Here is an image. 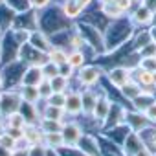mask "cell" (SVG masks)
Listing matches in <instances>:
<instances>
[{
  "label": "cell",
  "instance_id": "obj_51",
  "mask_svg": "<svg viewBox=\"0 0 156 156\" xmlns=\"http://www.w3.org/2000/svg\"><path fill=\"white\" fill-rule=\"evenodd\" d=\"M4 35H6V33L2 31V28H0V37H4Z\"/></svg>",
  "mask_w": 156,
  "mask_h": 156
},
{
  "label": "cell",
  "instance_id": "obj_47",
  "mask_svg": "<svg viewBox=\"0 0 156 156\" xmlns=\"http://www.w3.org/2000/svg\"><path fill=\"white\" fill-rule=\"evenodd\" d=\"M4 87H6V77H4V72H2V68H0V92L4 90Z\"/></svg>",
  "mask_w": 156,
  "mask_h": 156
},
{
  "label": "cell",
  "instance_id": "obj_26",
  "mask_svg": "<svg viewBox=\"0 0 156 156\" xmlns=\"http://www.w3.org/2000/svg\"><path fill=\"white\" fill-rule=\"evenodd\" d=\"M4 119V125L6 127H15V129H24L30 121L26 119V116L19 110V112H13V114H9V116H6V118H2Z\"/></svg>",
  "mask_w": 156,
  "mask_h": 156
},
{
  "label": "cell",
  "instance_id": "obj_36",
  "mask_svg": "<svg viewBox=\"0 0 156 156\" xmlns=\"http://www.w3.org/2000/svg\"><path fill=\"white\" fill-rule=\"evenodd\" d=\"M112 2H114L123 13H127V15L136 8V0H112Z\"/></svg>",
  "mask_w": 156,
  "mask_h": 156
},
{
  "label": "cell",
  "instance_id": "obj_4",
  "mask_svg": "<svg viewBox=\"0 0 156 156\" xmlns=\"http://www.w3.org/2000/svg\"><path fill=\"white\" fill-rule=\"evenodd\" d=\"M19 59L26 66H44L48 62V53L33 48L31 44H22L19 50Z\"/></svg>",
  "mask_w": 156,
  "mask_h": 156
},
{
  "label": "cell",
  "instance_id": "obj_7",
  "mask_svg": "<svg viewBox=\"0 0 156 156\" xmlns=\"http://www.w3.org/2000/svg\"><path fill=\"white\" fill-rule=\"evenodd\" d=\"M62 138H64V145H77L79 140L83 138L85 134V129L79 121L75 119H70V121H64V127H62Z\"/></svg>",
  "mask_w": 156,
  "mask_h": 156
},
{
  "label": "cell",
  "instance_id": "obj_8",
  "mask_svg": "<svg viewBox=\"0 0 156 156\" xmlns=\"http://www.w3.org/2000/svg\"><path fill=\"white\" fill-rule=\"evenodd\" d=\"M77 147H79L87 156H101L99 136H96V134H92V132H85L83 138L79 140V143H77Z\"/></svg>",
  "mask_w": 156,
  "mask_h": 156
},
{
  "label": "cell",
  "instance_id": "obj_21",
  "mask_svg": "<svg viewBox=\"0 0 156 156\" xmlns=\"http://www.w3.org/2000/svg\"><path fill=\"white\" fill-rule=\"evenodd\" d=\"M119 94H121V98L123 99H127V101H134V99H138L141 94H143V88H141V85H138L134 79H130L123 88H119Z\"/></svg>",
  "mask_w": 156,
  "mask_h": 156
},
{
  "label": "cell",
  "instance_id": "obj_30",
  "mask_svg": "<svg viewBox=\"0 0 156 156\" xmlns=\"http://www.w3.org/2000/svg\"><path fill=\"white\" fill-rule=\"evenodd\" d=\"M149 42H152V41H151V35H149V28L143 30L141 33H140V31L134 33V51H138L140 48H143V46L149 44Z\"/></svg>",
  "mask_w": 156,
  "mask_h": 156
},
{
  "label": "cell",
  "instance_id": "obj_41",
  "mask_svg": "<svg viewBox=\"0 0 156 156\" xmlns=\"http://www.w3.org/2000/svg\"><path fill=\"white\" fill-rule=\"evenodd\" d=\"M59 73H61V75H64V77H68L70 81L75 77V70H73L68 62H64V64H61V66H59Z\"/></svg>",
  "mask_w": 156,
  "mask_h": 156
},
{
  "label": "cell",
  "instance_id": "obj_44",
  "mask_svg": "<svg viewBox=\"0 0 156 156\" xmlns=\"http://www.w3.org/2000/svg\"><path fill=\"white\" fill-rule=\"evenodd\" d=\"M30 149V147H28ZM28 149H15L13 152H11V156H30L28 154Z\"/></svg>",
  "mask_w": 156,
  "mask_h": 156
},
{
  "label": "cell",
  "instance_id": "obj_35",
  "mask_svg": "<svg viewBox=\"0 0 156 156\" xmlns=\"http://www.w3.org/2000/svg\"><path fill=\"white\" fill-rule=\"evenodd\" d=\"M41 68H42V73H44V79H51V77L59 75V66L53 64V62H50V61L44 66H41Z\"/></svg>",
  "mask_w": 156,
  "mask_h": 156
},
{
  "label": "cell",
  "instance_id": "obj_29",
  "mask_svg": "<svg viewBox=\"0 0 156 156\" xmlns=\"http://www.w3.org/2000/svg\"><path fill=\"white\" fill-rule=\"evenodd\" d=\"M39 127L44 130V134H48V132H61V130H62V127H64V121L41 118V121H39Z\"/></svg>",
  "mask_w": 156,
  "mask_h": 156
},
{
  "label": "cell",
  "instance_id": "obj_9",
  "mask_svg": "<svg viewBox=\"0 0 156 156\" xmlns=\"http://www.w3.org/2000/svg\"><path fill=\"white\" fill-rule=\"evenodd\" d=\"M129 17H130V20H132V24H134V26L147 28V26H151V24H152L154 11H152V9H149L145 4H140V6H136V8L129 13Z\"/></svg>",
  "mask_w": 156,
  "mask_h": 156
},
{
  "label": "cell",
  "instance_id": "obj_18",
  "mask_svg": "<svg viewBox=\"0 0 156 156\" xmlns=\"http://www.w3.org/2000/svg\"><path fill=\"white\" fill-rule=\"evenodd\" d=\"M44 81V73L41 66H26L24 75H22V85H35L39 87Z\"/></svg>",
  "mask_w": 156,
  "mask_h": 156
},
{
  "label": "cell",
  "instance_id": "obj_16",
  "mask_svg": "<svg viewBox=\"0 0 156 156\" xmlns=\"http://www.w3.org/2000/svg\"><path fill=\"white\" fill-rule=\"evenodd\" d=\"M24 140L28 141V145L44 143V130L39 127V123H28L24 127Z\"/></svg>",
  "mask_w": 156,
  "mask_h": 156
},
{
  "label": "cell",
  "instance_id": "obj_10",
  "mask_svg": "<svg viewBox=\"0 0 156 156\" xmlns=\"http://www.w3.org/2000/svg\"><path fill=\"white\" fill-rule=\"evenodd\" d=\"M112 103H114V101H112L105 92H101L99 98H98V103H96V107H94L92 118L98 119L99 123H105V119H107V116H108V112H110V108H112Z\"/></svg>",
  "mask_w": 156,
  "mask_h": 156
},
{
  "label": "cell",
  "instance_id": "obj_24",
  "mask_svg": "<svg viewBox=\"0 0 156 156\" xmlns=\"http://www.w3.org/2000/svg\"><path fill=\"white\" fill-rule=\"evenodd\" d=\"M87 61H88V57H87V53H85V48L83 50H70L68 51V64L77 72L79 68H83L85 64H87Z\"/></svg>",
  "mask_w": 156,
  "mask_h": 156
},
{
  "label": "cell",
  "instance_id": "obj_25",
  "mask_svg": "<svg viewBox=\"0 0 156 156\" xmlns=\"http://www.w3.org/2000/svg\"><path fill=\"white\" fill-rule=\"evenodd\" d=\"M48 61L53 62V64H57V66H61V64L68 62V51H66L62 46L53 44V46L50 48V51H48Z\"/></svg>",
  "mask_w": 156,
  "mask_h": 156
},
{
  "label": "cell",
  "instance_id": "obj_32",
  "mask_svg": "<svg viewBox=\"0 0 156 156\" xmlns=\"http://www.w3.org/2000/svg\"><path fill=\"white\" fill-rule=\"evenodd\" d=\"M48 105H53V107H61L64 108V103H66V94L64 92H53L48 99H46Z\"/></svg>",
  "mask_w": 156,
  "mask_h": 156
},
{
  "label": "cell",
  "instance_id": "obj_11",
  "mask_svg": "<svg viewBox=\"0 0 156 156\" xmlns=\"http://www.w3.org/2000/svg\"><path fill=\"white\" fill-rule=\"evenodd\" d=\"M59 8L68 20H77L85 11V6H83L81 0H62L59 4Z\"/></svg>",
  "mask_w": 156,
  "mask_h": 156
},
{
  "label": "cell",
  "instance_id": "obj_38",
  "mask_svg": "<svg viewBox=\"0 0 156 156\" xmlns=\"http://www.w3.org/2000/svg\"><path fill=\"white\" fill-rule=\"evenodd\" d=\"M53 4V0H30V6L33 11H44Z\"/></svg>",
  "mask_w": 156,
  "mask_h": 156
},
{
  "label": "cell",
  "instance_id": "obj_40",
  "mask_svg": "<svg viewBox=\"0 0 156 156\" xmlns=\"http://www.w3.org/2000/svg\"><path fill=\"white\" fill-rule=\"evenodd\" d=\"M138 66L145 68V70H151V72H156V57H145V59H140Z\"/></svg>",
  "mask_w": 156,
  "mask_h": 156
},
{
  "label": "cell",
  "instance_id": "obj_15",
  "mask_svg": "<svg viewBox=\"0 0 156 156\" xmlns=\"http://www.w3.org/2000/svg\"><path fill=\"white\" fill-rule=\"evenodd\" d=\"M132 79L141 85V88H154V73L151 70H145L141 66L132 68Z\"/></svg>",
  "mask_w": 156,
  "mask_h": 156
},
{
  "label": "cell",
  "instance_id": "obj_34",
  "mask_svg": "<svg viewBox=\"0 0 156 156\" xmlns=\"http://www.w3.org/2000/svg\"><path fill=\"white\" fill-rule=\"evenodd\" d=\"M136 53L140 55V59H145V57H156V42H149V44H145V46L140 48Z\"/></svg>",
  "mask_w": 156,
  "mask_h": 156
},
{
  "label": "cell",
  "instance_id": "obj_12",
  "mask_svg": "<svg viewBox=\"0 0 156 156\" xmlns=\"http://www.w3.org/2000/svg\"><path fill=\"white\" fill-rule=\"evenodd\" d=\"M28 44H31L33 48H37V50H41V51H44V53H48L50 48L53 46V41H51V37H50L48 33H44L42 30H33L31 35H30V42H28Z\"/></svg>",
  "mask_w": 156,
  "mask_h": 156
},
{
  "label": "cell",
  "instance_id": "obj_3",
  "mask_svg": "<svg viewBox=\"0 0 156 156\" xmlns=\"http://www.w3.org/2000/svg\"><path fill=\"white\" fill-rule=\"evenodd\" d=\"M22 108V98L19 94V90L9 88V90H2L0 92V116L6 118L13 112H19Z\"/></svg>",
  "mask_w": 156,
  "mask_h": 156
},
{
  "label": "cell",
  "instance_id": "obj_1",
  "mask_svg": "<svg viewBox=\"0 0 156 156\" xmlns=\"http://www.w3.org/2000/svg\"><path fill=\"white\" fill-rule=\"evenodd\" d=\"M103 33H105L107 53H110V51H116L118 48H121L129 39H132L136 30H134V24H132L130 17H123V19L108 22V26L105 28Z\"/></svg>",
  "mask_w": 156,
  "mask_h": 156
},
{
  "label": "cell",
  "instance_id": "obj_54",
  "mask_svg": "<svg viewBox=\"0 0 156 156\" xmlns=\"http://www.w3.org/2000/svg\"><path fill=\"white\" fill-rule=\"evenodd\" d=\"M152 156H156V151H154V152H152Z\"/></svg>",
  "mask_w": 156,
  "mask_h": 156
},
{
  "label": "cell",
  "instance_id": "obj_23",
  "mask_svg": "<svg viewBox=\"0 0 156 156\" xmlns=\"http://www.w3.org/2000/svg\"><path fill=\"white\" fill-rule=\"evenodd\" d=\"M138 134L141 136L143 145L154 152V151H156V125H154V123H151V125H147L145 129L138 130Z\"/></svg>",
  "mask_w": 156,
  "mask_h": 156
},
{
  "label": "cell",
  "instance_id": "obj_52",
  "mask_svg": "<svg viewBox=\"0 0 156 156\" xmlns=\"http://www.w3.org/2000/svg\"><path fill=\"white\" fill-rule=\"evenodd\" d=\"M154 73V87H156V72H152Z\"/></svg>",
  "mask_w": 156,
  "mask_h": 156
},
{
  "label": "cell",
  "instance_id": "obj_50",
  "mask_svg": "<svg viewBox=\"0 0 156 156\" xmlns=\"http://www.w3.org/2000/svg\"><path fill=\"white\" fill-rule=\"evenodd\" d=\"M98 2H99V4H103V2H112V0H98Z\"/></svg>",
  "mask_w": 156,
  "mask_h": 156
},
{
  "label": "cell",
  "instance_id": "obj_13",
  "mask_svg": "<svg viewBox=\"0 0 156 156\" xmlns=\"http://www.w3.org/2000/svg\"><path fill=\"white\" fill-rule=\"evenodd\" d=\"M125 123H127L134 132H138V130L145 129L147 125H151V121L147 119V116H145L143 112L136 110V108H132V110H127V112H125Z\"/></svg>",
  "mask_w": 156,
  "mask_h": 156
},
{
  "label": "cell",
  "instance_id": "obj_27",
  "mask_svg": "<svg viewBox=\"0 0 156 156\" xmlns=\"http://www.w3.org/2000/svg\"><path fill=\"white\" fill-rule=\"evenodd\" d=\"M44 145L51 151H59L61 147H64V138L62 132H48L44 134Z\"/></svg>",
  "mask_w": 156,
  "mask_h": 156
},
{
  "label": "cell",
  "instance_id": "obj_28",
  "mask_svg": "<svg viewBox=\"0 0 156 156\" xmlns=\"http://www.w3.org/2000/svg\"><path fill=\"white\" fill-rule=\"evenodd\" d=\"M50 81V85H51V90L53 92H70L72 90V87H70V79L68 77H64V75H55V77H51V79H48Z\"/></svg>",
  "mask_w": 156,
  "mask_h": 156
},
{
  "label": "cell",
  "instance_id": "obj_48",
  "mask_svg": "<svg viewBox=\"0 0 156 156\" xmlns=\"http://www.w3.org/2000/svg\"><path fill=\"white\" fill-rule=\"evenodd\" d=\"M0 156H11V151L4 149V147H0Z\"/></svg>",
  "mask_w": 156,
  "mask_h": 156
},
{
  "label": "cell",
  "instance_id": "obj_22",
  "mask_svg": "<svg viewBox=\"0 0 156 156\" xmlns=\"http://www.w3.org/2000/svg\"><path fill=\"white\" fill-rule=\"evenodd\" d=\"M99 11H101V15L107 19V20H118V19H123V17H127L114 2H103V4H99Z\"/></svg>",
  "mask_w": 156,
  "mask_h": 156
},
{
  "label": "cell",
  "instance_id": "obj_49",
  "mask_svg": "<svg viewBox=\"0 0 156 156\" xmlns=\"http://www.w3.org/2000/svg\"><path fill=\"white\" fill-rule=\"evenodd\" d=\"M0 55H2V37H0Z\"/></svg>",
  "mask_w": 156,
  "mask_h": 156
},
{
  "label": "cell",
  "instance_id": "obj_6",
  "mask_svg": "<svg viewBox=\"0 0 156 156\" xmlns=\"http://www.w3.org/2000/svg\"><path fill=\"white\" fill-rule=\"evenodd\" d=\"M64 112L70 118H77L83 114V92L79 88H72L70 92H66Z\"/></svg>",
  "mask_w": 156,
  "mask_h": 156
},
{
  "label": "cell",
  "instance_id": "obj_2",
  "mask_svg": "<svg viewBox=\"0 0 156 156\" xmlns=\"http://www.w3.org/2000/svg\"><path fill=\"white\" fill-rule=\"evenodd\" d=\"M103 77H105V70L101 66L85 64L83 68H79L75 72L73 79L77 81V85H79V90H85V88H94Z\"/></svg>",
  "mask_w": 156,
  "mask_h": 156
},
{
  "label": "cell",
  "instance_id": "obj_39",
  "mask_svg": "<svg viewBox=\"0 0 156 156\" xmlns=\"http://www.w3.org/2000/svg\"><path fill=\"white\" fill-rule=\"evenodd\" d=\"M39 92H41V99H42V101H46V99L53 94L51 85H50V81H48V79H44V81L39 85Z\"/></svg>",
  "mask_w": 156,
  "mask_h": 156
},
{
  "label": "cell",
  "instance_id": "obj_33",
  "mask_svg": "<svg viewBox=\"0 0 156 156\" xmlns=\"http://www.w3.org/2000/svg\"><path fill=\"white\" fill-rule=\"evenodd\" d=\"M57 152H59L61 156H87L77 145H64V147H61Z\"/></svg>",
  "mask_w": 156,
  "mask_h": 156
},
{
  "label": "cell",
  "instance_id": "obj_45",
  "mask_svg": "<svg viewBox=\"0 0 156 156\" xmlns=\"http://www.w3.org/2000/svg\"><path fill=\"white\" fill-rule=\"evenodd\" d=\"M134 156H152V151L151 149H147V147H143L141 151H138Z\"/></svg>",
  "mask_w": 156,
  "mask_h": 156
},
{
  "label": "cell",
  "instance_id": "obj_19",
  "mask_svg": "<svg viewBox=\"0 0 156 156\" xmlns=\"http://www.w3.org/2000/svg\"><path fill=\"white\" fill-rule=\"evenodd\" d=\"M81 92H83V116H92L99 94H98L94 88H85V90H81Z\"/></svg>",
  "mask_w": 156,
  "mask_h": 156
},
{
  "label": "cell",
  "instance_id": "obj_55",
  "mask_svg": "<svg viewBox=\"0 0 156 156\" xmlns=\"http://www.w3.org/2000/svg\"><path fill=\"white\" fill-rule=\"evenodd\" d=\"M61 2H62V0H61Z\"/></svg>",
  "mask_w": 156,
  "mask_h": 156
},
{
  "label": "cell",
  "instance_id": "obj_53",
  "mask_svg": "<svg viewBox=\"0 0 156 156\" xmlns=\"http://www.w3.org/2000/svg\"><path fill=\"white\" fill-rule=\"evenodd\" d=\"M154 99H156V87H154Z\"/></svg>",
  "mask_w": 156,
  "mask_h": 156
},
{
  "label": "cell",
  "instance_id": "obj_5",
  "mask_svg": "<svg viewBox=\"0 0 156 156\" xmlns=\"http://www.w3.org/2000/svg\"><path fill=\"white\" fill-rule=\"evenodd\" d=\"M105 77H107V81L114 87V88H123L130 79H132V68L130 66H123V64H118L110 70L105 72Z\"/></svg>",
  "mask_w": 156,
  "mask_h": 156
},
{
  "label": "cell",
  "instance_id": "obj_46",
  "mask_svg": "<svg viewBox=\"0 0 156 156\" xmlns=\"http://www.w3.org/2000/svg\"><path fill=\"white\" fill-rule=\"evenodd\" d=\"M149 35H151V41L156 42V26H149Z\"/></svg>",
  "mask_w": 156,
  "mask_h": 156
},
{
  "label": "cell",
  "instance_id": "obj_17",
  "mask_svg": "<svg viewBox=\"0 0 156 156\" xmlns=\"http://www.w3.org/2000/svg\"><path fill=\"white\" fill-rule=\"evenodd\" d=\"M19 94L22 98V103H30V105H37L41 99V92H39V87L35 85H20L19 88Z\"/></svg>",
  "mask_w": 156,
  "mask_h": 156
},
{
  "label": "cell",
  "instance_id": "obj_43",
  "mask_svg": "<svg viewBox=\"0 0 156 156\" xmlns=\"http://www.w3.org/2000/svg\"><path fill=\"white\" fill-rule=\"evenodd\" d=\"M143 114L147 116V119H149L151 123H154V125H156V99H154V101L149 105V108H147Z\"/></svg>",
  "mask_w": 156,
  "mask_h": 156
},
{
  "label": "cell",
  "instance_id": "obj_37",
  "mask_svg": "<svg viewBox=\"0 0 156 156\" xmlns=\"http://www.w3.org/2000/svg\"><path fill=\"white\" fill-rule=\"evenodd\" d=\"M48 147L44 143H37V145H30L28 149V154L30 156H48Z\"/></svg>",
  "mask_w": 156,
  "mask_h": 156
},
{
  "label": "cell",
  "instance_id": "obj_31",
  "mask_svg": "<svg viewBox=\"0 0 156 156\" xmlns=\"http://www.w3.org/2000/svg\"><path fill=\"white\" fill-rule=\"evenodd\" d=\"M0 147H4V149H8V151H15L17 149V140H13L6 130L4 132H0Z\"/></svg>",
  "mask_w": 156,
  "mask_h": 156
},
{
  "label": "cell",
  "instance_id": "obj_14",
  "mask_svg": "<svg viewBox=\"0 0 156 156\" xmlns=\"http://www.w3.org/2000/svg\"><path fill=\"white\" fill-rule=\"evenodd\" d=\"M145 145H143V141H141V136L138 134V132H130L127 138H125V141H123V145H121V151H123V154L125 156H134L138 151H141Z\"/></svg>",
  "mask_w": 156,
  "mask_h": 156
},
{
  "label": "cell",
  "instance_id": "obj_20",
  "mask_svg": "<svg viewBox=\"0 0 156 156\" xmlns=\"http://www.w3.org/2000/svg\"><path fill=\"white\" fill-rule=\"evenodd\" d=\"M44 103V107L42 108H39L41 110V118H46V119H59V121H68L66 118V112H64V108H61V107H53V105H48L46 101H42Z\"/></svg>",
  "mask_w": 156,
  "mask_h": 156
},
{
  "label": "cell",
  "instance_id": "obj_42",
  "mask_svg": "<svg viewBox=\"0 0 156 156\" xmlns=\"http://www.w3.org/2000/svg\"><path fill=\"white\" fill-rule=\"evenodd\" d=\"M4 130H6V132H8V134H9V136L13 138V140H17V141L24 138V129H15V127H6Z\"/></svg>",
  "mask_w": 156,
  "mask_h": 156
}]
</instances>
